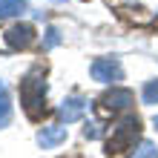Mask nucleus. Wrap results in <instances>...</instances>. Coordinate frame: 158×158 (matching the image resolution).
<instances>
[{
    "instance_id": "f257e3e1",
    "label": "nucleus",
    "mask_w": 158,
    "mask_h": 158,
    "mask_svg": "<svg viewBox=\"0 0 158 158\" xmlns=\"http://www.w3.org/2000/svg\"><path fill=\"white\" fill-rule=\"evenodd\" d=\"M46 78H43V72L35 66L26 72V78L20 81V104L26 109V115H29L32 121H38L43 118L46 112Z\"/></svg>"
},
{
    "instance_id": "f03ea898",
    "label": "nucleus",
    "mask_w": 158,
    "mask_h": 158,
    "mask_svg": "<svg viewBox=\"0 0 158 158\" xmlns=\"http://www.w3.org/2000/svg\"><path fill=\"white\" fill-rule=\"evenodd\" d=\"M138 138H141V124H138L135 115H129V118L121 121V124L112 127V135H109V141H106V155L109 158H124V152L129 147H135Z\"/></svg>"
},
{
    "instance_id": "7ed1b4c3",
    "label": "nucleus",
    "mask_w": 158,
    "mask_h": 158,
    "mask_svg": "<svg viewBox=\"0 0 158 158\" xmlns=\"http://www.w3.org/2000/svg\"><path fill=\"white\" fill-rule=\"evenodd\" d=\"M89 72H92V78H95L98 83H115V81L124 78V69H121L118 58H98V60H92Z\"/></svg>"
},
{
    "instance_id": "20e7f679",
    "label": "nucleus",
    "mask_w": 158,
    "mask_h": 158,
    "mask_svg": "<svg viewBox=\"0 0 158 158\" xmlns=\"http://www.w3.org/2000/svg\"><path fill=\"white\" fill-rule=\"evenodd\" d=\"M3 40H6V49L9 52H17V49H26L32 40H35V29L29 23H15L3 32Z\"/></svg>"
},
{
    "instance_id": "39448f33",
    "label": "nucleus",
    "mask_w": 158,
    "mask_h": 158,
    "mask_svg": "<svg viewBox=\"0 0 158 158\" xmlns=\"http://www.w3.org/2000/svg\"><path fill=\"white\" fill-rule=\"evenodd\" d=\"M132 104H135V95L129 89H109L101 98V109H106V112H121V109H129Z\"/></svg>"
},
{
    "instance_id": "423d86ee",
    "label": "nucleus",
    "mask_w": 158,
    "mask_h": 158,
    "mask_svg": "<svg viewBox=\"0 0 158 158\" xmlns=\"http://www.w3.org/2000/svg\"><path fill=\"white\" fill-rule=\"evenodd\" d=\"M66 141V127L60 124H52V127H43L38 132V144L43 147V150H52V147H58Z\"/></svg>"
},
{
    "instance_id": "0eeeda50",
    "label": "nucleus",
    "mask_w": 158,
    "mask_h": 158,
    "mask_svg": "<svg viewBox=\"0 0 158 158\" xmlns=\"http://www.w3.org/2000/svg\"><path fill=\"white\" fill-rule=\"evenodd\" d=\"M83 112H86V98H81V95H72V98H66L60 104V118L66 121V124L83 118Z\"/></svg>"
},
{
    "instance_id": "6e6552de",
    "label": "nucleus",
    "mask_w": 158,
    "mask_h": 158,
    "mask_svg": "<svg viewBox=\"0 0 158 158\" xmlns=\"http://www.w3.org/2000/svg\"><path fill=\"white\" fill-rule=\"evenodd\" d=\"M12 124V101H9V89L0 81V129H6Z\"/></svg>"
},
{
    "instance_id": "1a4fd4ad",
    "label": "nucleus",
    "mask_w": 158,
    "mask_h": 158,
    "mask_svg": "<svg viewBox=\"0 0 158 158\" xmlns=\"http://www.w3.org/2000/svg\"><path fill=\"white\" fill-rule=\"evenodd\" d=\"M26 9H29L26 0H0V20H3V17H17V15H23Z\"/></svg>"
},
{
    "instance_id": "9d476101",
    "label": "nucleus",
    "mask_w": 158,
    "mask_h": 158,
    "mask_svg": "<svg viewBox=\"0 0 158 158\" xmlns=\"http://www.w3.org/2000/svg\"><path fill=\"white\" fill-rule=\"evenodd\" d=\"M141 98H144V104H158V78L155 81H147L144 83V92H141Z\"/></svg>"
},
{
    "instance_id": "9b49d317",
    "label": "nucleus",
    "mask_w": 158,
    "mask_h": 158,
    "mask_svg": "<svg viewBox=\"0 0 158 158\" xmlns=\"http://www.w3.org/2000/svg\"><path fill=\"white\" fill-rule=\"evenodd\" d=\"M132 158H158V147L155 144H150V141H141V147L135 150V155Z\"/></svg>"
},
{
    "instance_id": "f8f14e48",
    "label": "nucleus",
    "mask_w": 158,
    "mask_h": 158,
    "mask_svg": "<svg viewBox=\"0 0 158 158\" xmlns=\"http://www.w3.org/2000/svg\"><path fill=\"white\" fill-rule=\"evenodd\" d=\"M58 43H60V32L55 29V26H49V29H46V40H43V49L49 52V49H55Z\"/></svg>"
},
{
    "instance_id": "ddd939ff",
    "label": "nucleus",
    "mask_w": 158,
    "mask_h": 158,
    "mask_svg": "<svg viewBox=\"0 0 158 158\" xmlns=\"http://www.w3.org/2000/svg\"><path fill=\"white\" fill-rule=\"evenodd\" d=\"M83 135H86V138H101V124H86Z\"/></svg>"
},
{
    "instance_id": "4468645a",
    "label": "nucleus",
    "mask_w": 158,
    "mask_h": 158,
    "mask_svg": "<svg viewBox=\"0 0 158 158\" xmlns=\"http://www.w3.org/2000/svg\"><path fill=\"white\" fill-rule=\"evenodd\" d=\"M152 127H155V129H158V115H155V118H152Z\"/></svg>"
}]
</instances>
